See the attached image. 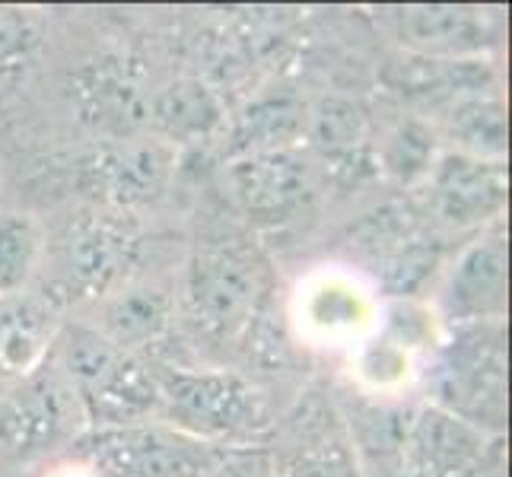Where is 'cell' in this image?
<instances>
[{
    "mask_svg": "<svg viewBox=\"0 0 512 477\" xmlns=\"http://www.w3.org/2000/svg\"><path fill=\"white\" fill-rule=\"evenodd\" d=\"M58 366L80 401L86 430L131 427L160 414L153 369L90 325H70L61 334Z\"/></svg>",
    "mask_w": 512,
    "mask_h": 477,
    "instance_id": "obj_1",
    "label": "cell"
},
{
    "mask_svg": "<svg viewBox=\"0 0 512 477\" xmlns=\"http://www.w3.org/2000/svg\"><path fill=\"white\" fill-rule=\"evenodd\" d=\"M427 395L433 408L484 436L503 433L509 420L506 322L455 325L430 363Z\"/></svg>",
    "mask_w": 512,
    "mask_h": 477,
    "instance_id": "obj_2",
    "label": "cell"
},
{
    "mask_svg": "<svg viewBox=\"0 0 512 477\" xmlns=\"http://www.w3.org/2000/svg\"><path fill=\"white\" fill-rule=\"evenodd\" d=\"M160 414L156 420L207 446H255L271 430L264 398L226 369L156 366Z\"/></svg>",
    "mask_w": 512,
    "mask_h": 477,
    "instance_id": "obj_3",
    "label": "cell"
},
{
    "mask_svg": "<svg viewBox=\"0 0 512 477\" xmlns=\"http://www.w3.org/2000/svg\"><path fill=\"white\" fill-rule=\"evenodd\" d=\"M264 293H268L264 261L245 245H207L188 264L185 312L191 325L217 344H233L252 328Z\"/></svg>",
    "mask_w": 512,
    "mask_h": 477,
    "instance_id": "obj_4",
    "label": "cell"
},
{
    "mask_svg": "<svg viewBox=\"0 0 512 477\" xmlns=\"http://www.w3.org/2000/svg\"><path fill=\"white\" fill-rule=\"evenodd\" d=\"M223 446H207L160 420L131 427L83 430L70 455L90 465L96 477H210Z\"/></svg>",
    "mask_w": 512,
    "mask_h": 477,
    "instance_id": "obj_5",
    "label": "cell"
},
{
    "mask_svg": "<svg viewBox=\"0 0 512 477\" xmlns=\"http://www.w3.org/2000/svg\"><path fill=\"white\" fill-rule=\"evenodd\" d=\"M83 430L80 401L51 360L0 401V449L23 462L70 446Z\"/></svg>",
    "mask_w": 512,
    "mask_h": 477,
    "instance_id": "obj_6",
    "label": "cell"
},
{
    "mask_svg": "<svg viewBox=\"0 0 512 477\" xmlns=\"http://www.w3.org/2000/svg\"><path fill=\"white\" fill-rule=\"evenodd\" d=\"M137 252L134 229L121 214H93L70 223L55 249L51 303L61 299H102L125 280Z\"/></svg>",
    "mask_w": 512,
    "mask_h": 477,
    "instance_id": "obj_7",
    "label": "cell"
},
{
    "mask_svg": "<svg viewBox=\"0 0 512 477\" xmlns=\"http://www.w3.org/2000/svg\"><path fill=\"white\" fill-rule=\"evenodd\" d=\"M274 477H363L350 420L325 395H309L271 439Z\"/></svg>",
    "mask_w": 512,
    "mask_h": 477,
    "instance_id": "obj_8",
    "label": "cell"
},
{
    "mask_svg": "<svg viewBox=\"0 0 512 477\" xmlns=\"http://www.w3.org/2000/svg\"><path fill=\"white\" fill-rule=\"evenodd\" d=\"M172 150L163 140H109L83 159V188L93 198L125 217L128 210L153 204L169 185Z\"/></svg>",
    "mask_w": 512,
    "mask_h": 477,
    "instance_id": "obj_9",
    "label": "cell"
},
{
    "mask_svg": "<svg viewBox=\"0 0 512 477\" xmlns=\"http://www.w3.org/2000/svg\"><path fill=\"white\" fill-rule=\"evenodd\" d=\"M509 242L506 226L490 223L452 261L443 284V312L455 325L506 322Z\"/></svg>",
    "mask_w": 512,
    "mask_h": 477,
    "instance_id": "obj_10",
    "label": "cell"
},
{
    "mask_svg": "<svg viewBox=\"0 0 512 477\" xmlns=\"http://www.w3.org/2000/svg\"><path fill=\"white\" fill-rule=\"evenodd\" d=\"M395 35L417 58L465 61L500 45L503 16L484 7L414 4L395 10Z\"/></svg>",
    "mask_w": 512,
    "mask_h": 477,
    "instance_id": "obj_11",
    "label": "cell"
},
{
    "mask_svg": "<svg viewBox=\"0 0 512 477\" xmlns=\"http://www.w3.org/2000/svg\"><path fill=\"white\" fill-rule=\"evenodd\" d=\"M433 214L452 229H484L506 214V163H487L446 150L427 172Z\"/></svg>",
    "mask_w": 512,
    "mask_h": 477,
    "instance_id": "obj_12",
    "label": "cell"
},
{
    "mask_svg": "<svg viewBox=\"0 0 512 477\" xmlns=\"http://www.w3.org/2000/svg\"><path fill=\"white\" fill-rule=\"evenodd\" d=\"M229 185L245 217L258 226H280L293 220L312 198L309 166L293 150L242 153L229 166Z\"/></svg>",
    "mask_w": 512,
    "mask_h": 477,
    "instance_id": "obj_13",
    "label": "cell"
},
{
    "mask_svg": "<svg viewBox=\"0 0 512 477\" xmlns=\"http://www.w3.org/2000/svg\"><path fill=\"white\" fill-rule=\"evenodd\" d=\"M484 433L423 404L408 414L401 439V477H462L484 455Z\"/></svg>",
    "mask_w": 512,
    "mask_h": 477,
    "instance_id": "obj_14",
    "label": "cell"
},
{
    "mask_svg": "<svg viewBox=\"0 0 512 477\" xmlns=\"http://www.w3.org/2000/svg\"><path fill=\"white\" fill-rule=\"evenodd\" d=\"M77 105L93 128L128 140L150 118V102L121 64H93L77 74Z\"/></svg>",
    "mask_w": 512,
    "mask_h": 477,
    "instance_id": "obj_15",
    "label": "cell"
},
{
    "mask_svg": "<svg viewBox=\"0 0 512 477\" xmlns=\"http://www.w3.org/2000/svg\"><path fill=\"white\" fill-rule=\"evenodd\" d=\"M58 341L55 303L35 296L13 299L0 309V376L23 382L51 360Z\"/></svg>",
    "mask_w": 512,
    "mask_h": 477,
    "instance_id": "obj_16",
    "label": "cell"
},
{
    "mask_svg": "<svg viewBox=\"0 0 512 477\" xmlns=\"http://www.w3.org/2000/svg\"><path fill=\"white\" fill-rule=\"evenodd\" d=\"M388 86L411 102L420 105H439L446 109L452 102L478 93H493V70L484 58H465V61H436V58H417L411 55L408 64H395L388 74Z\"/></svg>",
    "mask_w": 512,
    "mask_h": 477,
    "instance_id": "obj_17",
    "label": "cell"
},
{
    "mask_svg": "<svg viewBox=\"0 0 512 477\" xmlns=\"http://www.w3.org/2000/svg\"><path fill=\"white\" fill-rule=\"evenodd\" d=\"M172 325V299L156 287H118L102 296L96 331L134 353L163 338Z\"/></svg>",
    "mask_w": 512,
    "mask_h": 477,
    "instance_id": "obj_18",
    "label": "cell"
},
{
    "mask_svg": "<svg viewBox=\"0 0 512 477\" xmlns=\"http://www.w3.org/2000/svg\"><path fill=\"white\" fill-rule=\"evenodd\" d=\"M150 118L166 140L198 144L220 131L223 102L204 80L182 77L150 99Z\"/></svg>",
    "mask_w": 512,
    "mask_h": 477,
    "instance_id": "obj_19",
    "label": "cell"
},
{
    "mask_svg": "<svg viewBox=\"0 0 512 477\" xmlns=\"http://www.w3.org/2000/svg\"><path fill=\"white\" fill-rule=\"evenodd\" d=\"M446 137L455 144V153L503 163L509 150L503 99L497 93H478L452 102L446 109Z\"/></svg>",
    "mask_w": 512,
    "mask_h": 477,
    "instance_id": "obj_20",
    "label": "cell"
},
{
    "mask_svg": "<svg viewBox=\"0 0 512 477\" xmlns=\"http://www.w3.org/2000/svg\"><path fill=\"white\" fill-rule=\"evenodd\" d=\"M45 252L42 229L26 214H0V299L23 296Z\"/></svg>",
    "mask_w": 512,
    "mask_h": 477,
    "instance_id": "obj_21",
    "label": "cell"
},
{
    "mask_svg": "<svg viewBox=\"0 0 512 477\" xmlns=\"http://www.w3.org/2000/svg\"><path fill=\"white\" fill-rule=\"evenodd\" d=\"M306 128V109L293 96H271L252 105L242 118L245 153L258 150H287L290 140Z\"/></svg>",
    "mask_w": 512,
    "mask_h": 477,
    "instance_id": "obj_22",
    "label": "cell"
},
{
    "mask_svg": "<svg viewBox=\"0 0 512 477\" xmlns=\"http://www.w3.org/2000/svg\"><path fill=\"white\" fill-rule=\"evenodd\" d=\"M306 315L322 334H341V331H357L366 322L369 309L363 293L353 290L347 280L328 277L312 290Z\"/></svg>",
    "mask_w": 512,
    "mask_h": 477,
    "instance_id": "obj_23",
    "label": "cell"
},
{
    "mask_svg": "<svg viewBox=\"0 0 512 477\" xmlns=\"http://www.w3.org/2000/svg\"><path fill=\"white\" fill-rule=\"evenodd\" d=\"M385 163L398 179H417L433 169V137L420 131V125H401L392 137H388V153Z\"/></svg>",
    "mask_w": 512,
    "mask_h": 477,
    "instance_id": "obj_24",
    "label": "cell"
},
{
    "mask_svg": "<svg viewBox=\"0 0 512 477\" xmlns=\"http://www.w3.org/2000/svg\"><path fill=\"white\" fill-rule=\"evenodd\" d=\"M35 26L29 13L16 7H0V77L20 70L35 48Z\"/></svg>",
    "mask_w": 512,
    "mask_h": 477,
    "instance_id": "obj_25",
    "label": "cell"
},
{
    "mask_svg": "<svg viewBox=\"0 0 512 477\" xmlns=\"http://www.w3.org/2000/svg\"><path fill=\"white\" fill-rule=\"evenodd\" d=\"M210 477H274L271 452L264 443L255 446H223Z\"/></svg>",
    "mask_w": 512,
    "mask_h": 477,
    "instance_id": "obj_26",
    "label": "cell"
},
{
    "mask_svg": "<svg viewBox=\"0 0 512 477\" xmlns=\"http://www.w3.org/2000/svg\"><path fill=\"white\" fill-rule=\"evenodd\" d=\"M42 477H96V471L90 465H83L80 458L70 455L67 462H58V465H51Z\"/></svg>",
    "mask_w": 512,
    "mask_h": 477,
    "instance_id": "obj_27",
    "label": "cell"
}]
</instances>
